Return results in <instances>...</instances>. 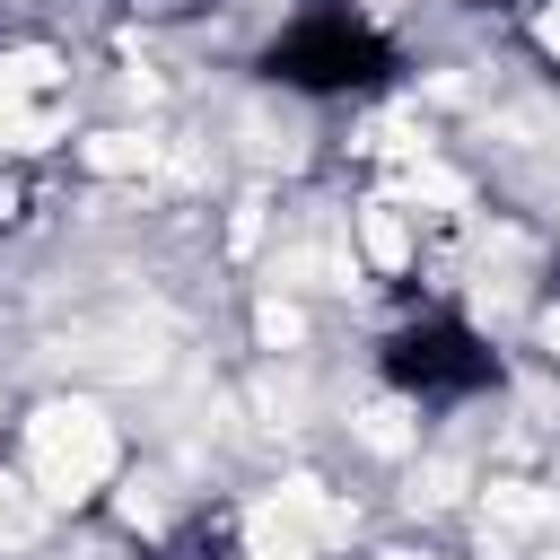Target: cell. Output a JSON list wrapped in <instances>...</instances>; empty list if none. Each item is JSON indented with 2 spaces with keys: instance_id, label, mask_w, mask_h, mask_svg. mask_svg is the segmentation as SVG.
<instances>
[{
  "instance_id": "1",
  "label": "cell",
  "mask_w": 560,
  "mask_h": 560,
  "mask_svg": "<svg viewBox=\"0 0 560 560\" xmlns=\"http://www.w3.org/2000/svg\"><path fill=\"white\" fill-rule=\"evenodd\" d=\"M376 368H385V385H394L402 402H420V411H455V402H472L481 385H499V350H490L481 324H472L464 306H446V298H420V306L376 341Z\"/></svg>"
},
{
  "instance_id": "2",
  "label": "cell",
  "mask_w": 560,
  "mask_h": 560,
  "mask_svg": "<svg viewBox=\"0 0 560 560\" xmlns=\"http://www.w3.org/2000/svg\"><path fill=\"white\" fill-rule=\"evenodd\" d=\"M262 70H271L280 88H306V96H359V88H376V79L394 70V44L376 35V18H368L359 0H306V9L271 35Z\"/></svg>"
},
{
  "instance_id": "3",
  "label": "cell",
  "mask_w": 560,
  "mask_h": 560,
  "mask_svg": "<svg viewBox=\"0 0 560 560\" xmlns=\"http://www.w3.org/2000/svg\"><path fill=\"white\" fill-rule=\"evenodd\" d=\"M525 350H534V359L560 376V271H551V280L525 298Z\"/></svg>"
},
{
  "instance_id": "4",
  "label": "cell",
  "mask_w": 560,
  "mask_h": 560,
  "mask_svg": "<svg viewBox=\"0 0 560 560\" xmlns=\"http://www.w3.org/2000/svg\"><path fill=\"white\" fill-rule=\"evenodd\" d=\"M35 166H18V158H0V236H18V228H35Z\"/></svg>"
}]
</instances>
